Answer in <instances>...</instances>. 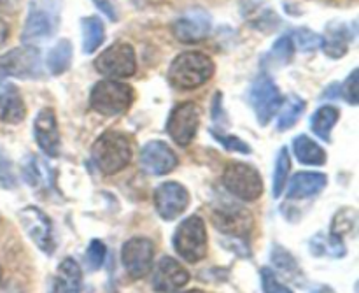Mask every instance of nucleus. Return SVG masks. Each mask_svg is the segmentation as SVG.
Segmentation results:
<instances>
[{"instance_id":"f8f14e48","label":"nucleus","mask_w":359,"mask_h":293,"mask_svg":"<svg viewBox=\"0 0 359 293\" xmlns=\"http://www.w3.org/2000/svg\"><path fill=\"white\" fill-rule=\"evenodd\" d=\"M212 221L217 230L231 235V237L245 239L251 234L252 227H255L252 214L244 207L235 206V204L216 207L212 213Z\"/></svg>"},{"instance_id":"c756f323","label":"nucleus","mask_w":359,"mask_h":293,"mask_svg":"<svg viewBox=\"0 0 359 293\" xmlns=\"http://www.w3.org/2000/svg\"><path fill=\"white\" fill-rule=\"evenodd\" d=\"M291 171V158L287 148H280L279 155H277L276 160V171H273V186L272 193L276 199H279L284 192V186L287 183V176Z\"/></svg>"},{"instance_id":"2eb2a0df","label":"nucleus","mask_w":359,"mask_h":293,"mask_svg":"<svg viewBox=\"0 0 359 293\" xmlns=\"http://www.w3.org/2000/svg\"><path fill=\"white\" fill-rule=\"evenodd\" d=\"M177 165V157L168 144L161 141H151L140 151V167L153 176H163L172 172Z\"/></svg>"},{"instance_id":"79ce46f5","label":"nucleus","mask_w":359,"mask_h":293,"mask_svg":"<svg viewBox=\"0 0 359 293\" xmlns=\"http://www.w3.org/2000/svg\"><path fill=\"white\" fill-rule=\"evenodd\" d=\"M184 293H202L200 290H191V292H184Z\"/></svg>"},{"instance_id":"58836bf2","label":"nucleus","mask_w":359,"mask_h":293,"mask_svg":"<svg viewBox=\"0 0 359 293\" xmlns=\"http://www.w3.org/2000/svg\"><path fill=\"white\" fill-rule=\"evenodd\" d=\"M95 4H97V7H100L102 11H104L105 14H107L109 18H111L112 21H116V11H114V7H112V4L109 2V0H95Z\"/></svg>"},{"instance_id":"7ed1b4c3","label":"nucleus","mask_w":359,"mask_h":293,"mask_svg":"<svg viewBox=\"0 0 359 293\" xmlns=\"http://www.w3.org/2000/svg\"><path fill=\"white\" fill-rule=\"evenodd\" d=\"M60 13H62V0H30L21 41L34 44L55 35L60 25Z\"/></svg>"},{"instance_id":"a878e982","label":"nucleus","mask_w":359,"mask_h":293,"mask_svg":"<svg viewBox=\"0 0 359 293\" xmlns=\"http://www.w3.org/2000/svg\"><path fill=\"white\" fill-rule=\"evenodd\" d=\"M337 122H339V109L333 108V105H323L314 112L311 119L312 132L319 139L330 141V134H332V129Z\"/></svg>"},{"instance_id":"1a4fd4ad","label":"nucleus","mask_w":359,"mask_h":293,"mask_svg":"<svg viewBox=\"0 0 359 293\" xmlns=\"http://www.w3.org/2000/svg\"><path fill=\"white\" fill-rule=\"evenodd\" d=\"M41 53L34 46L11 49L9 53L0 56V77L13 76L20 79H35L41 77Z\"/></svg>"},{"instance_id":"9d476101","label":"nucleus","mask_w":359,"mask_h":293,"mask_svg":"<svg viewBox=\"0 0 359 293\" xmlns=\"http://www.w3.org/2000/svg\"><path fill=\"white\" fill-rule=\"evenodd\" d=\"M20 221L23 225L25 232L28 237L34 241L41 252L46 255H53L56 249L55 232H53V223L44 211H41L35 206H28L20 211Z\"/></svg>"},{"instance_id":"f3484780","label":"nucleus","mask_w":359,"mask_h":293,"mask_svg":"<svg viewBox=\"0 0 359 293\" xmlns=\"http://www.w3.org/2000/svg\"><path fill=\"white\" fill-rule=\"evenodd\" d=\"M189 281V273L172 256H163L154 267L153 288L158 293L177 292Z\"/></svg>"},{"instance_id":"37998d69","label":"nucleus","mask_w":359,"mask_h":293,"mask_svg":"<svg viewBox=\"0 0 359 293\" xmlns=\"http://www.w3.org/2000/svg\"><path fill=\"white\" fill-rule=\"evenodd\" d=\"M0 281H2V267H0Z\"/></svg>"},{"instance_id":"423d86ee","label":"nucleus","mask_w":359,"mask_h":293,"mask_svg":"<svg viewBox=\"0 0 359 293\" xmlns=\"http://www.w3.org/2000/svg\"><path fill=\"white\" fill-rule=\"evenodd\" d=\"M223 185L228 192L244 202H255L263 193V179L252 165L233 162L223 174Z\"/></svg>"},{"instance_id":"f03ea898","label":"nucleus","mask_w":359,"mask_h":293,"mask_svg":"<svg viewBox=\"0 0 359 293\" xmlns=\"http://www.w3.org/2000/svg\"><path fill=\"white\" fill-rule=\"evenodd\" d=\"M95 165L104 174L112 176L123 171L132 160V144L121 132H105L95 141L91 150Z\"/></svg>"},{"instance_id":"dca6fc26","label":"nucleus","mask_w":359,"mask_h":293,"mask_svg":"<svg viewBox=\"0 0 359 293\" xmlns=\"http://www.w3.org/2000/svg\"><path fill=\"white\" fill-rule=\"evenodd\" d=\"M212 21L202 9H189L182 13L174 23V35L181 42L203 41L210 34Z\"/></svg>"},{"instance_id":"412c9836","label":"nucleus","mask_w":359,"mask_h":293,"mask_svg":"<svg viewBox=\"0 0 359 293\" xmlns=\"http://www.w3.org/2000/svg\"><path fill=\"white\" fill-rule=\"evenodd\" d=\"M83 288V273L76 260L65 259L58 266L55 283H53V293H81Z\"/></svg>"},{"instance_id":"f704fd0d","label":"nucleus","mask_w":359,"mask_h":293,"mask_svg":"<svg viewBox=\"0 0 359 293\" xmlns=\"http://www.w3.org/2000/svg\"><path fill=\"white\" fill-rule=\"evenodd\" d=\"M105 255H107V248H105L104 242L100 239H93L86 249V262L90 266V269H100L105 260Z\"/></svg>"},{"instance_id":"6e6552de","label":"nucleus","mask_w":359,"mask_h":293,"mask_svg":"<svg viewBox=\"0 0 359 293\" xmlns=\"http://www.w3.org/2000/svg\"><path fill=\"white\" fill-rule=\"evenodd\" d=\"M249 102L255 109L258 123L265 126L269 125L270 119L276 116L277 109L283 104V95L272 77L269 74H262L252 83L251 91H249Z\"/></svg>"},{"instance_id":"c85d7f7f","label":"nucleus","mask_w":359,"mask_h":293,"mask_svg":"<svg viewBox=\"0 0 359 293\" xmlns=\"http://www.w3.org/2000/svg\"><path fill=\"white\" fill-rule=\"evenodd\" d=\"M311 249L316 256H323L328 253L330 256H335V259H342L347 253L346 246L342 245V237H339V235L335 234H330L328 237H326V241L323 235L314 237L311 242Z\"/></svg>"},{"instance_id":"e433bc0d","label":"nucleus","mask_w":359,"mask_h":293,"mask_svg":"<svg viewBox=\"0 0 359 293\" xmlns=\"http://www.w3.org/2000/svg\"><path fill=\"white\" fill-rule=\"evenodd\" d=\"M293 39H291V35H283V37L279 39V41L273 44L272 48V55L276 56L277 62L280 63H287L291 60V56H293Z\"/></svg>"},{"instance_id":"4be33fe9","label":"nucleus","mask_w":359,"mask_h":293,"mask_svg":"<svg viewBox=\"0 0 359 293\" xmlns=\"http://www.w3.org/2000/svg\"><path fill=\"white\" fill-rule=\"evenodd\" d=\"M353 39V34L347 28V25L335 23L328 28L325 37H321L323 51L330 56V58H342L349 49V42Z\"/></svg>"},{"instance_id":"b1692460","label":"nucleus","mask_w":359,"mask_h":293,"mask_svg":"<svg viewBox=\"0 0 359 293\" xmlns=\"http://www.w3.org/2000/svg\"><path fill=\"white\" fill-rule=\"evenodd\" d=\"M81 28H83V51H97L105 39V28L100 18H83V20H81Z\"/></svg>"},{"instance_id":"ddd939ff","label":"nucleus","mask_w":359,"mask_h":293,"mask_svg":"<svg viewBox=\"0 0 359 293\" xmlns=\"http://www.w3.org/2000/svg\"><path fill=\"white\" fill-rule=\"evenodd\" d=\"M200 125V111L193 102L177 105L167 122V132L179 146H188L196 136Z\"/></svg>"},{"instance_id":"20e7f679","label":"nucleus","mask_w":359,"mask_h":293,"mask_svg":"<svg viewBox=\"0 0 359 293\" xmlns=\"http://www.w3.org/2000/svg\"><path fill=\"white\" fill-rule=\"evenodd\" d=\"M133 102V90L130 84L114 79L98 81L90 93V104L104 116L125 115Z\"/></svg>"},{"instance_id":"bb28decb","label":"nucleus","mask_w":359,"mask_h":293,"mask_svg":"<svg viewBox=\"0 0 359 293\" xmlns=\"http://www.w3.org/2000/svg\"><path fill=\"white\" fill-rule=\"evenodd\" d=\"M23 178L32 188H41V186H49L51 171L44 162L35 158L34 155H28L23 164Z\"/></svg>"},{"instance_id":"2f4dec72","label":"nucleus","mask_w":359,"mask_h":293,"mask_svg":"<svg viewBox=\"0 0 359 293\" xmlns=\"http://www.w3.org/2000/svg\"><path fill=\"white\" fill-rule=\"evenodd\" d=\"M291 39H293V44H297L302 51H314L321 46V35L309 28H298Z\"/></svg>"},{"instance_id":"6ab92c4d","label":"nucleus","mask_w":359,"mask_h":293,"mask_svg":"<svg viewBox=\"0 0 359 293\" xmlns=\"http://www.w3.org/2000/svg\"><path fill=\"white\" fill-rule=\"evenodd\" d=\"M328 185V178L321 172H298L287 185L286 197L290 200H304L321 193Z\"/></svg>"},{"instance_id":"f257e3e1","label":"nucleus","mask_w":359,"mask_h":293,"mask_svg":"<svg viewBox=\"0 0 359 293\" xmlns=\"http://www.w3.org/2000/svg\"><path fill=\"white\" fill-rule=\"evenodd\" d=\"M214 76V62L200 51L181 53L168 69V83L179 90H193Z\"/></svg>"},{"instance_id":"4468645a","label":"nucleus","mask_w":359,"mask_h":293,"mask_svg":"<svg viewBox=\"0 0 359 293\" xmlns=\"http://www.w3.org/2000/svg\"><path fill=\"white\" fill-rule=\"evenodd\" d=\"M154 206L158 214L165 221H172L181 216L189 206V193L182 185L174 181L163 183L154 192Z\"/></svg>"},{"instance_id":"0eeeda50","label":"nucleus","mask_w":359,"mask_h":293,"mask_svg":"<svg viewBox=\"0 0 359 293\" xmlns=\"http://www.w3.org/2000/svg\"><path fill=\"white\" fill-rule=\"evenodd\" d=\"M95 69L107 77H130L137 72L135 49L126 42H114L95 60Z\"/></svg>"},{"instance_id":"ea45409f","label":"nucleus","mask_w":359,"mask_h":293,"mask_svg":"<svg viewBox=\"0 0 359 293\" xmlns=\"http://www.w3.org/2000/svg\"><path fill=\"white\" fill-rule=\"evenodd\" d=\"M7 35H9V27H7L6 21H4L2 18H0V46H2L4 42H6Z\"/></svg>"},{"instance_id":"393cba45","label":"nucleus","mask_w":359,"mask_h":293,"mask_svg":"<svg viewBox=\"0 0 359 293\" xmlns=\"http://www.w3.org/2000/svg\"><path fill=\"white\" fill-rule=\"evenodd\" d=\"M48 69L53 76H60V74L65 72L67 69L72 63V44L70 41H58L55 46L51 48V51L48 53Z\"/></svg>"},{"instance_id":"4c0bfd02","label":"nucleus","mask_w":359,"mask_h":293,"mask_svg":"<svg viewBox=\"0 0 359 293\" xmlns=\"http://www.w3.org/2000/svg\"><path fill=\"white\" fill-rule=\"evenodd\" d=\"M340 95H344L346 100H349V104H358V70H353V72H351V76L347 77L346 83H344Z\"/></svg>"},{"instance_id":"cd10ccee","label":"nucleus","mask_w":359,"mask_h":293,"mask_svg":"<svg viewBox=\"0 0 359 293\" xmlns=\"http://www.w3.org/2000/svg\"><path fill=\"white\" fill-rule=\"evenodd\" d=\"M305 108H307L305 100H302V98L297 97V95H293V97L287 98V102L284 104L283 111H280L279 119H277V129H279L280 132H284V130H287V129H291V126L297 125V122L302 118V115H304Z\"/></svg>"},{"instance_id":"5701e85b","label":"nucleus","mask_w":359,"mask_h":293,"mask_svg":"<svg viewBox=\"0 0 359 293\" xmlns=\"http://www.w3.org/2000/svg\"><path fill=\"white\" fill-rule=\"evenodd\" d=\"M293 151L298 162L305 165H325L326 151L307 136H298L293 141Z\"/></svg>"},{"instance_id":"39448f33","label":"nucleus","mask_w":359,"mask_h":293,"mask_svg":"<svg viewBox=\"0 0 359 293\" xmlns=\"http://www.w3.org/2000/svg\"><path fill=\"white\" fill-rule=\"evenodd\" d=\"M174 249L182 260L196 263L207 255L205 221L200 216H189L181 221L174 232Z\"/></svg>"},{"instance_id":"c9c22d12","label":"nucleus","mask_w":359,"mask_h":293,"mask_svg":"<svg viewBox=\"0 0 359 293\" xmlns=\"http://www.w3.org/2000/svg\"><path fill=\"white\" fill-rule=\"evenodd\" d=\"M14 186H16V176H14L13 164H11L6 151L0 148V188L11 190Z\"/></svg>"},{"instance_id":"a19ab883","label":"nucleus","mask_w":359,"mask_h":293,"mask_svg":"<svg viewBox=\"0 0 359 293\" xmlns=\"http://www.w3.org/2000/svg\"><path fill=\"white\" fill-rule=\"evenodd\" d=\"M11 0H0V6H2V4H9Z\"/></svg>"},{"instance_id":"72a5a7b5","label":"nucleus","mask_w":359,"mask_h":293,"mask_svg":"<svg viewBox=\"0 0 359 293\" xmlns=\"http://www.w3.org/2000/svg\"><path fill=\"white\" fill-rule=\"evenodd\" d=\"M262 290L263 293H293V290L287 287H284L279 280H277L276 273H273L270 267H263L262 273Z\"/></svg>"},{"instance_id":"473e14b6","label":"nucleus","mask_w":359,"mask_h":293,"mask_svg":"<svg viewBox=\"0 0 359 293\" xmlns=\"http://www.w3.org/2000/svg\"><path fill=\"white\" fill-rule=\"evenodd\" d=\"M210 134H212L214 139H216L221 146L226 148L228 151H235V153H244V155L251 153V148H249V144L244 143L242 139H238V137L226 136V134H221V132H217V130H210Z\"/></svg>"},{"instance_id":"9b49d317","label":"nucleus","mask_w":359,"mask_h":293,"mask_svg":"<svg viewBox=\"0 0 359 293\" xmlns=\"http://www.w3.org/2000/svg\"><path fill=\"white\" fill-rule=\"evenodd\" d=\"M154 260V245L147 237H133L121 248V262L132 280H142L149 274Z\"/></svg>"},{"instance_id":"aec40b11","label":"nucleus","mask_w":359,"mask_h":293,"mask_svg":"<svg viewBox=\"0 0 359 293\" xmlns=\"http://www.w3.org/2000/svg\"><path fill=\"white\" fill-rule=\"evenodd\" d=\"M25 115H27V108L18 88L14 84L0 81V122L14 125V123L23 122Z\"/></svg>"},{"instance_id":"a211bd4d","label":"nucleus","mask_w":359,"mask_h":293,"mask_svg":"<svg viewBox=\"0 0 359 293\" xmlns=\"http://www.w3.org/2000/svg\"><path fill=\"white\" fill-rule=\"evenodd\" d=\"M34 136L39 148L48 157L56 158L60 155V132L56 123L55 111L51 108H44L39 111L34 122Z\"/></svg>"},{"instance_id":"7c9ffc66","label":"nucleus","mask_w":359,"mask_h":293,"mask_svg":"<svg viewBox=\"0 0 359 293\" xmlns=\"http://www.w3.org/2000/svg\"><path fill=\"white\" fill-rule=\"evenodd\" d=\"M270 259H272V263L276 266V269L279 273H283L286 278H294L297 274H300L297 260L283 246H272V256Z\"/></svg>"}]
</instances>
